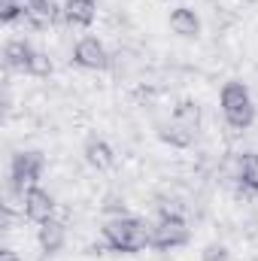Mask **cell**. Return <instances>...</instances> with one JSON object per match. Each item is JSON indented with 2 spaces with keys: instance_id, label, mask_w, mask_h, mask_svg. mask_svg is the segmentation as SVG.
<instances>
[{
  "instance_id": "4fadbf2b",
  "label": "cell",
  "mask_w": 258,
  "mask_h": 261,
  "mask_svg": "<svg viewBox=\"0 0 258 261\" xmlns=\"http://www.w3.org/2000/svg\"><path fill=\"white\" fill-rule=\"evenodd\" d=\"M194 137H197V134L186 130L183 125H176L173 119H170V122H164V125L158 128V140H161V143H167V146H173V149H189V146L194 143Z\"/></svg>"
},
{
  "instance_id": "52a82bcc",
  "label": "cell",
  "mask_w": 258,
  "mask_h": 261,
  "mask_svg": "<svg viewBox=\"0 0 258 261\" xmlns=\"http://www.w3.org/2000/svg\"><path fill=\"white\" fill-rule=\"evenodd\" d=\"M61 15H64V6H58L55 0H24V18L34 28H52Z\"/></svg>"
},
{
  "instance_id": "2e32d148",
  "label": "cell",
  "mask_w": 258,
  "mask_h": 261,
  "mask_svg": "<svg viewBox=\"0 0 258 261\" xmlns=\"http://www.w3.org/2000/svg\"><path fill=\"white\" fill-rule=\"evenodd\" d=\"M24 18V0H0V21H15Z\"/></svg>"
},
{
  "instance_id": "d6986e66",
  "label": "cell",
  "mask_w": 258,
  "mask_h": 261,
  "mask_svg": "<svg viewBox=\"0 0 258 261\" xmlns=\"http://www.w3.org/2000/svg\"><path fill=\"white\" fill-rule=\"evenodd\" d=\"M0 261H21V258H18L12 249H3V252H0Z\"/></svg>"
},
{
  "instance_id": "5b68a950",
  "label": "cell",
  "mask_w": 258,
  "mask_h": 261,
  "mask_svg": "<svg viewBox=\"0 0 258 261\" xmlns=\"http://www.w3.org/2000/svg\"><path fill=\"white\" fill-rule=\"evenodd\" d=\"M21 210H24V219H31L34 225H43V222L55 219V197H52V192L34 186L21 195Z\"/></svg>"
},
{
  "instance_id": "3957f363",
  "label": "cell",
  "mask_w": 258,
  "mask_h": 261,
  "mask_svg": "<svg viewBox=\"0 0 258 261\" xmlns=\"http://www.w3.org/2000/svg\"><path fill=\"white\" fill-rule=\"evenodd\" d=\"M189 243V225L179 213H170V210H161V216L152 222V249H161V252H170V249H179Z\"/></svg>"
},
{
  "instance_id": "6da1fadb",
  "label": "cell",
  "mask_w": 258,
  "mask_h": 261,
  "mask_svg": "<svg viewBox=\"0 0 258 261\" xmlns=\"http://www.w3.org/2000/svg\"><path fill=\"white\" fill-rule=\"evenodd\" d=\"M104 243L113 252H143L152 246V225L137 216H116L104 225Z\"/></svg>"
},
{
  "instance_id": "5bb4252c",
  "label": "cell",
  "mask_w": 258,
  "mask_h": 261,
  "mask_svg": "<svg viewBox=\"0 0 258 261\" xmlns=\"http://www.w3.org/2000/svg\"><path fill=\"white\" fill-rule=\"evenodd\" d=\"M237 179H240V186H243L249 195H258V152H246V155L240 158Z\"/></svg>"
},
{
  "instance_id": "7c38bea8",
  "label": "cell",
  "mask_w": 258,
  "mask_h": 261,
  "mask_svg": "<svg viewBox=\"0 0 258 261\" xmlns=\"http://www.w3.org/2000/svg\"><path fill=\"white\" fill-rule=\"evenodd\" d=\"M34 55H37V49H34L28 40H9L6 49H3L6 64L12 67V70H21V73H28V67H31V58H34Z\"/></svg>"
},
{
  "instance_id": "277c9868",
  "label": "cell",
  "mask_w": 258,
  "mask_h": 261,
  "mask_svg": "<svg viewBox=\"0 0 258 261\" xmlns=\"http://www.w3.org/2000/svg\"><path fill=\"white\" fill-rule=\"evenodd\" d=\"M43 155L40 152H18L12 155V164H9V176H12V189L15 192H28L34 186H40V176H43Z\"/></svg>"
},
{
  "instance_id": "ac0fdd59",
  "label": "cell",
  "mask_w": 258,
  "mask_h": 261,
  "mask_svg": "<svg viewBox=\"0 0 258 261\" xmlns=\"http://www.w3.org/2000/svg\"><path fill=\"white\" fill-rule=\"evenodd\" d=\"M52 73V61L37 49V55L31 58V67H28V76H49Z\"/></svg>"
},
{
  "instance_id": "9a60e30c",
  "label": "cell",
  "mask_w": 258,
  "mask_h": 261,
  "mask_svg": "<svg viewBox=\"0 0 258 261\" xmlns=\"http://www.w3.org/2000/svg\"><path fill=\"white\" fill-rule=\"evenodd\" d=\"M176 125H183L186 130H192V134H197L200 130V107L194 103V100H183L176 110H173V116H170Z\"/></svg>"
},
{
  "instance_id": "ba28073f",
  "label": "cell",
  "mask_w": 258,
  "mask_h": 261,
  "mask_svg": "<svg viewBox=\"0 0 258 261\" xmlns=\"http://www.w3.org/2000/svg\"><path fill=\"white\" fill-rule=\"evenodd\" d=\"M82 155H85V161H88L94 170H110V167L116 164V152H113V146H110L107 140H100V137H88Z\"/></svg>"
},
{
  "instance_id": "8992f818",
  "label": "cell",
  "mask_w": 258,
  "mask_h": 261,
  "mask_svg": "<svg viewBox=\"0 0 258 261\" xmlns=\"http://www.w3.org/2000/svg\"><path fill=\"white\" fill-rule=\"evenodd\" d=\"M73 64L82 70H107L110 67V52L97 37H82L73 46Z\"/></svg>"
},
{
  "instance_id": "8fae6325",
  "label": "cell",
  "mask_w": 258,
  "mask_h": 261,
  "mask_svg": "<svg viewBox=\"0 0 258 261\" xmlns=\"http://www.w3.org/2000/svg\"><path fill=\"white\" fill-rule=\"evenodd\" d=\"M97 15V0H67L64 3V18L67 24L76 28H88Z\"/></svg>"
},
{
  "instance_id": "9c48e42d",
  "label": "cell",
  "mask_w": 258,
  "mask_h": 261,
  "mask_svg": "<svg viewBox=\"0 0 258 261\" xmlns=\"http://www.w3.org/2000/svg\"><path fill=\"white\" fill-rule=\"evenodd\" d=\"M37 240H40V249H43L46 255L61 252V246H64V240H67L64 222H61V219H49V222H43L40 231H37Z\"/></svg>"
},
{
  "instance_id": "30bf717a",
  "label": "cell",
  "mask_w": 258,
  "mask_h": 261,
  "mask_svg": "<svg viewBox=\"0 0 258 261\" xmlns=\"http://www.w3.org/2000/svg\"><path fill=\"white\" fill-rule=\"evenodd\" d=\"M170 31H173L176 37H183V40H194V37L200 34V18H197V12L189 9V6H176V9L170 12Z\"/></svg>"
},
{
  "instance_id": "e0dca14e",
  "label": "cell",
  "mask_w": 258,
  "mask_h": 261,
  "mask_svg": "<svg viewBox=\"0 0 258 261\" xmlns=\"http://www.w3.org/2000/svg\"><path fill=\"white\" fill-rule=\"evenodd\" d=\"M228 258H231V252H228L225 243H207L203 252H200V261H228Z\"/></svg>"
},
{
  "instance_id": "7a4b0ae2",
  "label": "cell",
  "mask_w": 258,
  "mask_h": 261,
  "mask_svg": "<svg viewBox=\"0 0 258 261\" xmlns=\"http://www.w3.org/2000/svg\"><path fill=\"white\" fill-rule=\"evenodd\" d=\"M219 107H222V116L231 128L243 130L255 122V100L249 94V88L240 82V79H231L222 85V94H219Z\"/></svg>"
}]
</instances>
